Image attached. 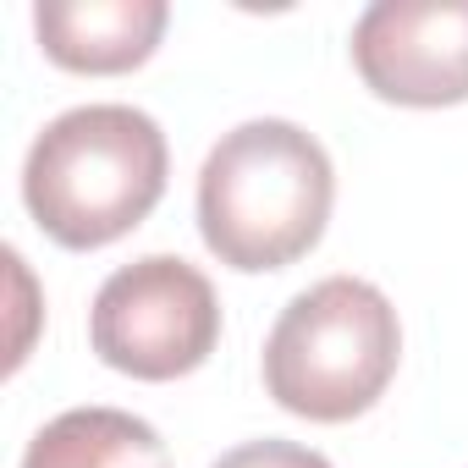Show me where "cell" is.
<instances>
[{"label": "cell", "mask_w": 468, "mask_h": 468, "mask_svg": "<svg viewBox=\"0 0 468 468\" xmlns=\"http://www.w3.org/2000/svg\"><path fill=\"white\" fill-rule=\"evenodd\" d=\"M215 468H331V457L314 446H298V441H243Z\"/></svg>", "instance_id": "8"}, {"label": "cell", "mask_w": 468, "mask_h": 468, "mask_svg": "<svg viewBox=\"0 0 468 468\" xmlns=\"http://www.w3.org/2000/svg\"><path fill=\"white\" fill-rule=\"evenodd\" d=\"M220 342V298L209 276L176 254H144L105 276L89 309V347L133 380H182Z\"/></svg>", "instance_id": "4"}, {"label": "cell", "mask_w": 468, "mask_h": 468, "mask_svg": "<svg viewBox=\"0 0 468 468\" xmlns=\"http://www.w3.org/2000/svg\"><path fill=\"white\" fill-rule=\"evenodd\" d=\"M353 67L369 94L413 111L468 100V0H380L353 23Z\"/></svg>", "instance_id": "5"}, {"label": "cell", "mask_w": 468, "mask_h": 468, "mask_svg": "<svg viewBox=\"0 0 468 468\" xmlns=\"http://www.w3.org/2000/svg\"><path fill=\"white\" fill-rule=\"evenodd\" d=\"M336 204V171L314 133L282 116H260L220 133L198 171V238L243 271H287L325 238Z\"/></svg>", "instance_id": "1"}, {"label": "cell", "mask_w": 468, "mask_h": 468, "mask_svg": "<svg viewBox=\"0 0 468 468\" xmlns=\"http://www.w3.org/2000/svg\"><path fill=\"white\" fill-rule=\"evenodd\" d=\"M171 176L165 133L138 105H78L23 160V204L50 243L89 254L149 220Z\"/></svg>", "instance_id": "2"}, {"label": "cell", "mask_w": 468, "mask_h": 468, "mask_svg": "<svg viewBox=\"0 0 468 468\" xmlns=\"http://www.w3.org/2000/svg\"><path fill=\"white\" fill-rule=\"evenodd\" d=\"M165 23H171L165 0H39L34 6L39 50L56 67L89 78H116L144 67Z\"/></svg>", "instance_id": "6"}, {"label": "cell", "mask_w": 468, "mask_h": 468, "mask_svg": "<svg viewBox=\"0 0 468 468\" xmlns=\"http://www.w3.org/2000/svg\"><path fill=\"white\" fill-rule=\"evenodd\" d=\"M402 364V325L391 298L364 276H325L298 292L265 336V391L276 408L347 424L369 413Z\"/></svg>", "instance_id": "3"}, {"label": "cell", "mask_w": 468, "mask_h": 468, "mask_svg": "<svg viewBox=\"0 0 468 468\" xmlns=\"http://www.w3.org/2000/svg\"><path fill=\"white\" fill-rule=\"evenodd\" d=\"M23 468H171V452L138 413L67 408L28 441Z\"/></svg>", "instance_id": "7"}]
</instances>
